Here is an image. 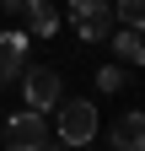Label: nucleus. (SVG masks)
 <instances>
[{"instance_id": "1", "label": "nucleus", "mask_w": 145, "mask_h": 151, "mask_svg": "<svg viewBox=\"0 0 145 151\" xmlns=\"http://www.w3.org/2000/svg\"><path fill=\"white\" fill-rule=\"evenodd\" d=\"M59 108V140L65 146H92L97 140V129H102V119H97V103L92 97H70V103H54Z\"/></svg>"}, {"instance_id": "2", "label": "nucleus", "mask_w": 145, "mask_h": 151, "mask_svg": "<svg viewBox=\"0 0 145 151\" xmlns=\"http://www.w3.org/2000/svg\"><path fill=\"white\" fill-rule=\"evenodd\" d=\"M16 86H22V108H32V113H48L54 103L65 97V86H59V70L54 65H22V76H16Z\"/></svg>"}, {"instance_id": "3", "label": "nucleus", "mask_w": 145, "mask_h": 151, "mask_svg": "<svg viewBox=\"0 0 145 151\" xmlns=\"http://www.w3.org/2000/svg\"><path fill=\"white\" fill-rule=\"evenodd\" d=\"M70 22H75L81 43H102V38H113V6L107 0H70Z\"/></svg>"}, {"instance_id": "4", "label": "nucleus", "mask_w": 145, "mask_h": 151, "mask_svg": "<svg viewBox=\"0 0 145 151\" xmlns=\"http://www.w3.org/2000/svg\"><path fill=\"white\" fill-rule=\"evenodd\" d=\"M43 146H48L43 113L22 108V113H11V119H6V151H43Z\"/></svg>"}, {"instance_id": "5", "label": "nucleus", "mask_w": 145, "mask_h": 151, "mask_svg": "<svg viewBox=\"0 0 145 151\" xmlns=\"http://www.w3.org/2000/svg\"><path fill=\"white\" fill-rule=\"evenodd\" d=\"M22 65H27V32L22 27H6L0 32V86H16Z\"/></svg>"}, {"instance_id": "6", "label": "nucleus", "mask_w": 145, "mask_h": 151, "mask_svg": "<svg viewBox=\"0 0 145 151\" xmlns=\"http://www.w3.org/2000/svg\"><path fill=\"white\" fill-rule=\"evenodd\" d=\"M107 151H145V113L129 108V113H118L113 129H107Z\"/></svg>"}, {"instance_id": "7", "label": "nucleus", "mask_w": 145, "mask_h": 151, "mask_svg": "<svg viewBox=\"0 0 145 151\" xmlns=\"http://www.w3.org/2000/svg\"><path fill=\"white\" fill-rule=\"evenodd\" d=\"M113 54H118V65H140L145 60V38H140V27H113Z\"/></svg>"}, {"instance_id": "8", "label": "nucleus", "mask_w": 145, "mask_h": 151, "mask_svg": "<svg viewBox=\"0 0 145 151\" xmlns=\"http://www.w3.org/2000/svg\"><path fill=\"white\" fill-rule=\"evenodd\" d=\"M22 16L32 22V38H54V32H59V11H54L48 0H27Z\"/></svg>"}, {"instance_id": "9", "label": "nucleus", "mask_w": 145, "mask_h": 151, "mask_svg": "<svg viewBox=\"0 0 145 151\" xmlns=\"http://www.w3.org/2000/svg\"><path fill=\"white\" fill-rule=\"evenodd\" d=\"M113 22L118 27H140L145 22V0H118V6H113Z\"/></svg>"}, {"instance_id": "10", "label": "nucleus", "mask_w": 145, "mask_h": 151, "mask_svg": "<svg viewBox=\"0 0 145 151\" xmlns=\"http://www.w3.org/2000/svg\"><path fill=\"white\" fill-rule=\"evenodd\" d=\"M118 86H129V65H102L97 70V92H118Z\"/></svg>"}, {"instance_id": "11", "label": "nucleus", "mask_w": 145, "mask_h": 151, "mask_svg": "<svg viewBox=\"0 0 145 151\" xmlns=\"http://www.w3.org/2000/svg\"><path fill=\"white\" fill-rule=\"evenodd\" d=\"M0 11H6V16H22V11H27V0H0Z\"/></svg>"}]
</instances>
